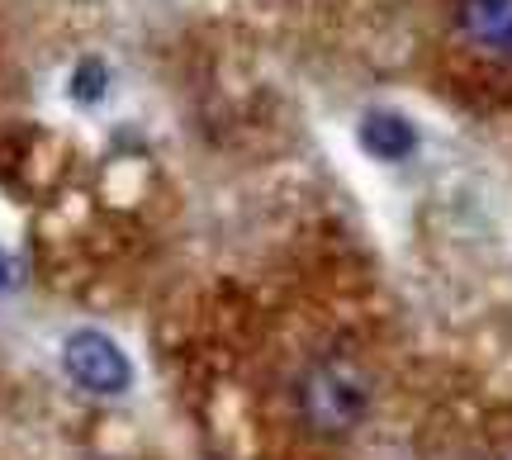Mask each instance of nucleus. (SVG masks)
Here are the masks:
<instances>
[{"label":"nucleus","mask_w":512,"mask_h":460,"mask_svg":"<svg viewBox=\"0 0 512 460\" xmlns=\"http://www.w3.org/2000/svg\"><path fill=\"white\" fill-rule=\"evenodd\" d=\"M456 19L475 43L512 57V0H460Z\"/></svg>","instance_id":"nucleus-4"},{"label":"nucleus","mask_w":512,"mask_h":460,"mask_svg":"<svg viewBox=\"0 0 512 460\" xmlns=\"http://www.w3.org/2000/svg\"><path fill=\"white\" fill-rule=\"evenodd\" d=\"M105 81H110V72H105V62H95V57H86V62L76 67V76H72V95L81 100V105H91V100H100V95H105Z\"/></svg>","instance_id":"nucleus-5"},{"label":"nucleus","mask_w":512,"mask_h":460,"mask_svg":"<svg viewBox=\"0 0 512 460\" xmlns=\"http://www.w3.org/2000/svg\"><path fill=\"white\" fill-rule=\"evenodd\" d=\"M366 408H370V380L351 361H342V356L318 361L304 375V385H299V413L323 437L351 432V427L366 418Z\"/></svg>","instance_id":"nucleus-1"},{"label":"nucleus","mask_w":512,"mask_h":460,"mask_svg":"<svg viewBox=\"0 0 512 460\" xmlns=\"http://www.w3.org/2000/svg\"><path fill=\"white\" fill-rule=\"evenodd\" d=\"M361 148L375 157V162H403L418 152V129L394 110H370L361 119Z\"/></svg>","instance_id":"nucleus-3"},{"label":"nucleus","mask_w":512,"mask_h":460,"mask_svg":"<svg viewBox=\"0 0 512 460\" xmlns=\"http://www.w3.org/2000/svg\"><path fill=\"white\" fill-rule=\"evenodd\" d=\"M62 366H67V375H72L86 394L114 399V394H124V389L133 385V366H128L124 351H119V342L95 328H76L72 337L62 342Z\"/></svg>","instance_id":"nucleus-2"}]
</instances>
